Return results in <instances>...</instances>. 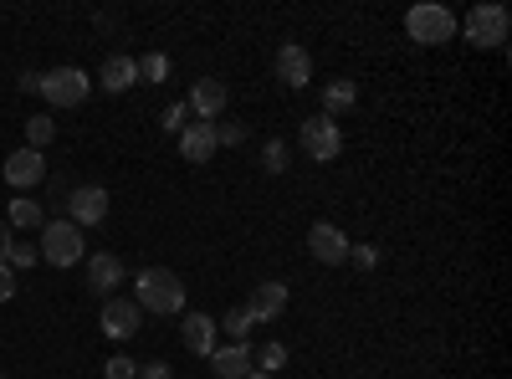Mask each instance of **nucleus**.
I'll return each mask as SVG.
<instances>
[{
  "label": "nucleus",
  "instance_id": "obj_8",
  "mask_svg": "<svg viewBox=\"0 0 512 379\" xmlns=\"http://www.w3.org/2000/svg\"><path fill=\"white\" fill-rule=\"evenodd\" d=\"M308 251H313V262H323V267H344V262H349V251H354V241L338 231L333 221H313V231H308Z\"/></svg>",
  "mask_w": 512,
  "mask_h": 379
},
{
  "label": "nucleus",
  "instance_id": "obj_34",
  "mask_svg": "<svg viewBox=\"0 0 512 379\" xmlns=\"http://www.w3.org/2000/svg\"><path fill=\"white\" fill-rule=\"evenodd\" d=\"M246 379H277V374H262V369H251V374H246Z\"/></svg>",
  "mask_w": 512,
  "mask_h": 379
},
{
  "label": "nucleus",
  "instance_id": "obj_23",
  "mask_svg": "<svg viewBox=\"0 0 512 379\" xmlns=\"http://www.w3.org/2000/svg\"><path fill=\"white\" fill-rule=\"evenodd\" d=\"M262 170H267V175H282V170H287V144H282V139H267V144H262Z\"/></svg>",
  "mask_w": 512,
  "mask_h": 379
},
{
  "label": "nucleus",
  "instance_id": "obj_15",
  "mask_svg": "<svg viewBox=\"0 0 512 379\" xmlns=\"http://www.w3.org/2000/svg\"><path fill=\"white\" fill-rule=\"evenodd\" d=\"M210 369H216V379H246L256 369V349L246 339L241 344H226V349L210 354Z\"/></svg>",
  "mask_w": 512,
  "mask_h": 379
},
{
  "label": "nucleus",
  "instance_id": "obj_9",
  "mask_svg": "<svg viewBox=\"0 0 512 379\" xmlns=\"http://www.w3.org/2000/svg\"><path fill=\"white\" fill-rule=\"evenodd\" d=\"M272 72H277L282 88H308L313 82V57H308L303 41H282L277 57H272Z\"/></svg>",
  "mask_w": 512,
  "mask_h": 379
},
{
  "label": "nucleus",
  "instance_id": "obj_16",
  "mask_svg": "<svg viewBox=\"0 0 512 379\" xmlns=\"http://www.w3.org/2000/svg\"><path fill=\"white\" fill-rule=\"evenodd\" d=\"M88 287L98 292V298H113V287H123V262L113 257V251H93L88 257Z\"/></svg>",
  "mask_w": 512,
  "mask_h": 379
},
{
  "label": "nucleus",
  "instance_id": "obj_13",
  "mask_svg": "<svg viewBox=\"0 0 512 379\" xmlns=\"http://www.w3.org/2000/svg\"><path fill=\"white\" fill-rule=\"evenodd\" d=\"M216 318L210 313H185V323H180V344L190 349V354H200V359H210L216 354Z\"/></svg>",
  "mask_w": 512,
  "mask_h": 379
},
{
  "label": "nucleus",
  "instance_id": "obj_2",
  "mask_svg": "<svg viewBox=\"0 0 512 379\" xmlns=\"http://www.w3.org/2000/svg\"><path fill=\"white\" fill-rule=\"evenodd\" d=\"M405 36L415 47H446L456 36V16L446 6H436V0H420V6L405 11Z\"/></svg>",
  "mask_w": 512,
  "mask_h": 379
},
{
  "label": "nucleus",
  "instance_id": "obj_18",
  "mask_svg": "<svg viewBox=\"0 0 512 379\" xmlns=\"http://www.w3.org/2000/svg\"><path fill=\"white\" fill-rule=\"evenodd\" d=\"M98 82L108 93H128V88H139V57H108L103 62V72H98Z\"/></svg>",
  "mask_w": 512,
  "mask_h": 379
},
{
  "label": "nucleus",
  "instance_id": "obj_21",
  "mask_svg": "<svg viewBox=\"0 0 512 379\" xmlns=\"http://www.w3.org/2000/svg\"><path fill=\"white\" fill-rule=\"evenodd\" d=\"M52 139H57V123H52L47 113H36V118L26 123V149H36V154H41V149H47Z\"/></svg>",
  "mask_w": 512,
  "mask_h": 379
},
{
  "label": "nucleus",
  "instance_id": "obj_1",
  "mask_svg": "<svg viewBox=\"0 0 512 379\" xmlns=\"http://www.w3.org/2000/svg\"><path fill=\"white\" fill-rule=\"evenodd\" d=\"M134 303H139V313H154V318L185 313V282H180V272H169V267H144L139 282H134Z\"/></svg>",
  "mask_w": 512,
  "mask_h": 379
},
{
  "label": "nucleus",
  "instance_id": "obj_31",
  "mask_svg": "<svg viewBox=\"0 0 512 379\" xmlns=\"http://www.w3.org/2000/svg\"><path fill=\"white\" fill-rule=\"evenodd\" d=\"M11 298H16V272L0 267V303H11Z\"/></svg>",
  "mask_w": 512,
  "mask_h": 379
},
{
  "label": "nucleus",
  "instance_id": "obj_33",
  "mask_svg": "<svg viewBox=\"0 0 512 379\" xmlns=\"http://www.w3.org/2000/svg\"><path fill=\"white\" fill-rule=\"evenodd\" d=\"M11 241H16V236H11V226L0 221V267H6V257H11Z\"/></svg>",
  "mask_w": 512,
  "mask_h": 379
},
{
  "label": "nucleus",
  "instance_id": "obj_10",
  "mask_svg": "<svg viewBox=\"0 0 512 379\" xmlns=\"http://www.w3.org/2000/svg\"><path fill=\"white\" fill-rule=\"evenodd\" d=\"M144 328V313H139V303L134 298H103V333L108 339H134V333Z\"/></svg>",
  "mask_w": 512,
  "mask_h": 379
},
{
  "label": "nucleus",
  "instance_id": "obj_22",
  "mask_svg": "<svg viewBox=\"0 0 512 379\" xmlns=\"http://www.w3.org/2000/svg\"><path fill=\"white\" fill-rule=\"evenodd\" d=\"M251 323H256V318H251V308L241 303V308H231V313H226V318H221L216 328H226V333H231V339L241 344V339H246V333H251Z\"/></svg>",
  "mask_w": 512,
  "mask_h": 379
},
{
  "label": "nucleus",
  "instance_id": "obj_14",
  "mask_svg": "<svg viewBox=\"0 0 512 379\" xmlns=\"http://www.w3.org/2000/svg\"><path fill=\"white\" fill-rule=\"evenodd\" d=\"M216 123H185V129H180V154L190 159V164H210V159H216Z\"/></svg>",
  "mask_w": 512,
  "mask_h": 379
},
{
  "label": "nucleus",
  "instance_id": "obj_35",
  "mask_svg": "<svg viewBox=\"0 0 512 379\" xmlns=\"http://www.w3.org/2000/svg\"><path fill=\"white\" fill-rule=\"evenodd\" d=\"M0 379H6V374H0Z\"/></svg>",
  "mask_w": 512,
  "mask_h": 379
},
{
  "label": "nucleus",
  "instance_id": "obj_5",
  "mask_svg": "<svg viewBox=\"0 0 512 379\" xmlns=\"http://www.w3.org/2000/svg\"><path fill=\"white\" fill-rule=\"evenodd\" d=\"M507 31H512V16L497 0H482V6L466 11V41H472V47L497 52V47H507Z\"/></svg>",
  "mask_w": 512,
  "mask_h": 379
},
{
  "label": "nucleus",
  "instance_id": "obj_11",
  "mask_svg": "<svg viewBox=\"0 0 512 379\" xmlns=\"http://www.w3.org/2000/svg\"><path fill=\"white\" fill-rule=\"evenodd\" d=\"M185 108H190L200 123H216V118L226 113V82H221V77H200L195 88H190V98H185Z\"/></svg>",
  "mask_w": 512,
  "mask_h": 379
},
{
  "label": "nucleus",
  "instance_id": "obj_3",
  "mask_svg": "<svg viewBox=\"0 0 512 379\" xmlns=\"http://www.w3.org/2000/svg\"><path fill=\"white\" fill-rule=\"evenodd\" d=\"M36 251H41V262H52V267H77L82 257H88V241H82V231L62 216V221H47V226H41Z\"/></svg>",
  "mask_w": 512,
  "mask_h": 379
},
{
  "label": "nucleus",
  "instance_id": "obj_25",
  "mask_svg": "<svg viewBox=\"0 0 512 379\" xmlns=\"http://www.w3.org/2000/svg\"><path fill=\"white\" fill-rule=\"evenodd\" d=\"M41 262V251L31 246V241H11V257H6V267L11 272H21V267H36Z\"/></svg>",
  "mask_w": 512,
  "mask_h": 379
},
{
  "label": "nucleus",
  "instance_id": "obj_26",
  "mask_svg": "<svg viewBox=\"0 0 512 379\" xmlns=\"http://www.w3.org/2000/svg\"><path fill=\"white\" fill-rule=\"evenodd\" d=\"M287 364V349L282 344H267V349H256V369H262V374H277Z\"/></svg>",
  "mask_w": 512,
  "mask_h": 379
},
{
  "label": "nucleus",
  "instance_id": "obj_12",
  "mask_svg": "<svg viewBox=\"0 0 512 379\" xmlns=\"http://www.w3.org/2000/svg\"><path fill=\"white\" fill-rule=\"evenodd\" d=\"M0 175H6V185H16V190L26 195V190H36L41 180H47V159H41L36 149H16V154L6 159V170H0Z\"/></svg>",
  "mask_w": 512,
  "mask_h": 379
},
{
  "label": "nucleus",
  "instance_id": "obj_4",
  "mask_svg": "<svg viewBox=\"0 0 512 379\" xmlns=\"http://www.w3.org/2000/svg\"><path fill=\"white\" fill-rule=\"evenodd\" d=\"M36 93L47 98L52 108H77V103H88L93 77L82 72V67H52V72H41V77H36Z\"/></svg>",
  "mask_w": 512,
  "mask_h": 379
},
{
  "label": "nucleus",
  "instance_id": "obj_27",
  "mask_svg": "<svg viewBox=\"0 0 512 379\" xmlns=\"http://www.w3.org/2000/svg\"><path fill=\"white\" fill-rule=\"evenodd\" d=\"M139 374V364L128 359V354H113L108 364H103V379H134Z\"/></svg>",
  "mask_w": 512,
  "mask_h": 379
},
{
  "label": "nucleus",
  "instance_id": "obj_19",
  "mask_svg": "<svg viewBox=\"0 0 512 379\" xmlns=\"http://www.w3.org/2000/svg\"><path fill=\"white\" fill-rule=\"evenodd\" d=\"M354 103H359V82H349V77H333L323 88V118H333V123H338V113H349Z\"/></svg>",
  "mask_w": 512,
  "mask_h": 379
},
{
  "label": "nucleus",
  "instance_id": "obj_30",
  "mask_svg": "<svg viewBox=\"0 0 512 379\" xmlns=\"http://www.w3.org/2000/svg\"><path fill=\"white\" fill-rule=\"evenodd\" d=\"M134 379H175V369H169L164 359H154V364H139V374Z\"/></svg>",
  "mask_w": 512,
  "mask_h": 379
},
{
  "label": "nucleus",
  "instance_id": "obj_29",
  "mask_svg": "<svg viewBox=\"0 0 512 379\" xmlns=\"http://www.w3.org/2000/svg\"><path fill=\"white\" fill-rule=\"evenodd\" d=\"M246 139V123L236 118V123H216V144H241Z\"/></svg>",
  "mask_w": 512,
  "mask_h": 379
},
{
  "label": "nucleus",
  "instance_id": "obj_17",
  "mask_svg": "<svg viewBox=\"0 0 512 379\" xmlns=\"http://www.w3.org/2000/svg\"><path fill=\"white\" fill-rule=\"evenodd\" d=\"M251 318L256 323H277L282 318V308H287V282H262V287H256L251 292Z\"/></svg>",
  "mask_w": 512,
  "mask_h": 379
},
{
  "label": "nucleus",
  "instance_id": "obj_7",
  "mask_svg": "<svg viewBox=\"0 0 512 379\" xmlns=\"http://www.w3.org/2000/svg\"><path fill=\"white\" fill-rule=\"evenodd\" d=\"M108 190L103 185H72V195H67V221L77 226V231H88V226H103L108 221Z\"/></svg>",
  "mask_w": 512,
  "mask_h": 379
},
{
  "label": "nucleus",
  "instance_id": "obj_28",
  "mask_svg": "<svg viewBox=\"0 0 512 379\" xmlns=\"http://www.w3.org/2000/svg\"><path fill=\"white\" fill-rule=\"evenodd\" d=\"M185 118H190V108H185V103H169V108H164V123H159V129L180 134V129H185Z\"/></svg>",
  "mask_w": 512,
  "mask_h": 379
},
{
  "label": "nucleus",
  "instance_id": "obj_24",
  "mask_svg": "<svg viewBox=\"0 0 512 379\" xmlns=\"http://www.w3.org/2000/svg\"><path fill=\"white\" fill-rule=\"evenodd\" d=\"M164 77H169V57H164V52L139 57V82H164Z\"/></svg>",
  "mask_w": 512,
  "mask_h": 379
},
{
  "label": "nucleus",
  "instance_id": "obj_20",
  "mask_svg": "<svg viewBox=\"0 0 512 379\" xmlns=\"http://www.w3.org/2000/svg\"><path fill=\"white\" fill-rule=\"evenodd\" d=\"M6 226L41 231V226H47V205H41V200H31V195H16V200H11V216H6Z\"/></svg>",
  "mask_w": 512,
  "mask_h": 379
},
{
  "label": "nucleus",
  "instance_id": "obj_32",
  "mask_svg": "<svg viewBox=\"0 0 512 379\" xmlns=\"http://www.w3.org/2000/svg\"><path fill=\"white\" fill-rule=\"evenodd\" d=\"M349 262H359V267H374V262H379V251H374V246H354V251H349Z\"/></svg>",
  "mask_w": 512,
  "mask_h": 379
},
{
  "label": "nucleus",
  "instance_id": "obj_6",
  "mask_svg": "<svg viewBox=\"0 0 512 379\" xmlns=\"http://www.w3.org/2000/svg\"><path fill=\"white\" fill-rule=\"evenodd\" d=\"M297 144H303V154H308V159L328 164V159L344 154V129H338L333 118L313 113V118H303V129H297Z\"/></svg>",
  "mask_w": 512,
  "mask_h": 379
}]
</instances>
